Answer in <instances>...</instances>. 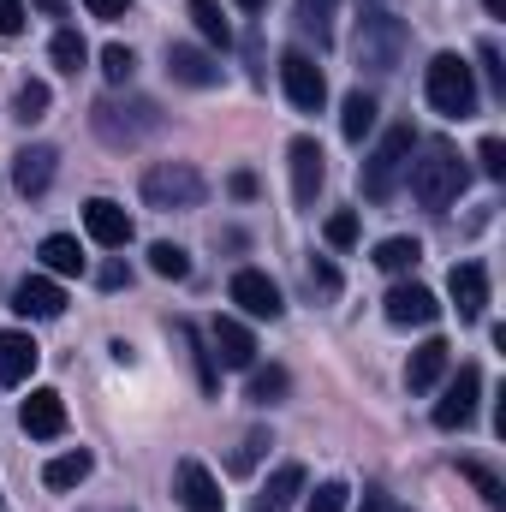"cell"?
I'll return each instance as SVG.
<instances>
[{
	"instance_id": "1",
	"label": "cell",
	"mask_w": 506,
	"mask_h": 512,
	"mask_svg": "<svg viewBox=\"0 0 506 512\" xmlns=\"http://www.w3.org/2000/svg\"><path fill=\"white\" fill-rule=\"evenodd\" d=\"M411 155H417V161L405 167V173H411V197H417L423 209H435V215L453 209V203L465 197V185H471V167L459 161V149H453L447 137H429V143H417Z\"/></svg>"
},
{
	"instance_id": "2",
	"label": "cell",
	"mask_w": 506,
	"mask_h": 512,
	"mask_svg": "<svg viewBox=\"0 0 506 512\" xmlns=\"http://www.w3.org/2000/svg\"><path fill=\"white\" fill-rule=\"evenodd\" d=\"M423 96H429V108L447 114V120H471V114H477V78H471V66H465L459 54H435V60L423 66Z\"/></svg>"
},
{
	"instance_id": "3",
	"label": "cell",
	"mask_w": 506,
	"mask_h": 512,
	"mask_svg": "<svg viewBox=\"0 0 506 512\" xmlns=\"http://www.w3.org/2000/svg\"><path fill=\"white\" fill-rule=\"evenodd\" d=\"M411 149H417V137H411V126H387L376 143V155L364 161V197L370 203H387L393 191H399V179H405V167H411Z\"/></svg>"
},
{
	"instance_id": "4",
	"label": "cell",
	"mask_w": 506,
	"mask_h": 512,
	"mask_svg": "<svg viewBox=\"0 0 506 512\" xmlns=\"http://www.w3.org/2000/svg\"><path fill=\"white\" fill-rule=\"evenodd\" d=\"M203 197H209V185L191 161H161V167L143 173V203L149 209H197Z\"/></svg>"
},
{
	"instance_id": "5",
	"label": "cell",
	"mask_w": 506,
	"mask_h": 512,
	"mask_svg": "<svg viewBox=\"0 0 506 512\" xmlns=\"http://www.w3.org/2000/svg\"><path fill=\"white\" fill-rule=\"evenodd\" d=\"M90 126L102 131L108 143H143L161 131V108L149 96H131V102H96L90 108Z\"/></svg>"
},
{
	"instance_id": "6",
	"label": "cell",
	"mask_w": 506,
	"mask_h": 512,
	"mask_svg": "<svg viewBox=\"0 0 506 512\" xmlns=\"http://www.w3.org/2000/svg\"><path fill=\"white\" fill-rule=\"evenodd\" d=\"M399 54H405V24L393 12H381V6H364V18H358V66L393 72Z\"/></svg>"
},
{
	"instance_id": "7",
	"label": "cell",
	"mask_w": 506,
	"mask_h": 512,
	"mask_svg": "<svg viewBox=\"0 0 506 512\" xmlns=\"http://www.w3.org/2000/svg\"><path fill=\"white\" fill-rule=\"evenodd\" d=\"M280 84H286V102H292V108L322 114V102H328V78H322V66H316L304 48H286V54H280Z\"/></svg>"
},
{
	"instance_id": "8",
	"label": "cell",
	"mask_w": 506,
	"mask_h": 512,
	"mask_svg": "<svg viewBox=\"0 0 506 512\" xmlns=\"http://www.w3.org/2000/svg\"><path fill=\"white\" fill-rule=\"evenodd\" d=\"M477 393H483V370L477 364H459V376L435 399V429H465L477 417Z\"/></svg>"
},
{
	"instance_id": "9",
	"label": "cell",
	"mask_w": 506,
	"mask_h": 512,
	"mask_svg": "<svg viewBox=\"0 0 506 512\" xmlns=\"http://www.w3.org/2000/svg\"><path fill=\"white\" fill-rule=\"evenodd\" d=\"M381 310H387V322H393V328H429V322L441 316L435 292H429V286H417V280H399V286L381 298Z\"/></svg>"
},
{
	"instance_id": "10",
	"label": "cell",
	"mask_w": 506,
	"mask_h": 512,
	"mask_svg": "<svg viewBox=\"0 0 506 512\" xmlns=\"http://www.w3.org/2000/svg\"><path fill=\"white\" fill-rule=\"evenodd\" d=\"M173 495H179V507L185 512H221L227 507L221 483H215L209 465H197V459H179V465H173Z\"/></svg>"
},
{
	"instance_id": "11",
	"label": "cell",
	"mask_w": 506,
	"mask_h": 512,
	"mask_svg": "<svg viewBox=\"0 0 506 512\" xmlns=\"http://www.w3.org/2000/svg\"><path fill=\"white\" fill-rule=\"evenodd\" d=\"M227 292H233V304H239L245 316H256V322H280V310H286V304H280V286H274L262 268H239Z\"/></svg>"
},
{
	"instance_id": "12",
	"label": "cell",
	"mask_w": 506,
	"mask_h": 512,
	"mask_svg": "<svg viewBox=\"0 0 506 512\" xmlns=\"http://www.w3.org/2000/svg\"><path fill=\"white\" fill-rule=\"evenodd\" d=\"M447 292L459 304V322H483V310H489V268L483 262H453Z\"/></svg>"
},
{
	"instance_id": "13",
	"label": "cell",
	"mask_w": 506,
	"mask_h": 512,
	"mask_svg": "<svg viewBox=\"0 0 506 512\" xmlns=\"http://www.w3.org/2000/svg\"><path fill=\"white\" fill-rule=\"evenodd\" d=\"M286 161H292V197L310 209L316 191H322V179H328V167H322V143H316V137H292Z\"/></svg>"
},
{
	"instance_id": "14",
	"label": "cell",
	"mask_w": 506,
	"mask_h": 512,
	"mask_svg": "<svg viewBox=\"0 0 506 512\" xmlns=\"http://www.w3.org/2000/svg\"><path fill=\"white\" fill-rule=\"evenodd\" d=\"M12 310H18L24 322H54V316H66V292H60L54 280L30 274V280L12 286Z\"/></svg>"
},
{
	"instance_id": "15",
	"label": "cell",
	"mask_w": 506,
	"mask_h": 512,
	"mask_svg": "<svg viewBox=\"0 0 506 512\" xmlns=\"http://www.w3.org/2000/svg\"><path fill=\"white\" fill-rule=\"evenodd\" d=\"M84 227H90V239L108 245V251H126L131 233H137L131 215L120 209V203H108V197H90V203H84Z\"/></svg>"
},
{
	"instance_id": "16",
	"label": "cell",
	"mask_w": 506,
	"mask_h": 512,
	"mask_svg": "<svg viewBox=\"0 0 506 512\" xmlns=\"http://www.w3.org/2000/svg\"><path fill=\"white\" fill-rule=\"evenodd\" d=\"M18 423H24V435H36V441H54V435H66V399H60L54 387H36V393L24 399Z\"/></svg>"
},
{
	"instance_id": "17",
	"label": "cell",
	"mask_w": 506,
	"mask_h": 512,
	"mask_svg": "<svg viewBox=\"0 0 506 512\" xmlns=\"http://www.w3.org/2000/svg\"><path fill=\"white\" fill-rule=\"evenodd\" d=\"M209 352L227 364V370H256V340L245 322H233V316H221L215 328H209Z\"/></svg>"
},
{
	"instance_id": "18",
	"label": "cell",
	"mask_w": 506,
	"mask_h": 512,
	"mask_svg": "<svg viewBox=\"0 0 506 512\" xmlns=\"http://www.w3.org/2000/svg\"><path fill=\"white\" fill-rule=\"evenodd\" d=\"M167 78H173V84H191V90H215V84H221V66H215L203 48L173 42V48H167Z\"/></svg>"
},
{
	"instance_id": "19",
	"label": "cell",
	"mask_w": 506,
	"mask_h": 512,
	"mask_svg": "<svg viewBox=\"0 0 506 512\" xmlns=\"http://www.w3.org/2000/svg\"><path fill=\"white\" fill-rule=\"evenodd\" d=\"M54 161H60V155H54L48 143H30V149H18V155H12V185H18L24 197H42V191L54 185Z\"/></svg>"
},
{
	"instance_id": "20",
	"label": "cell",
	"mask_w": 506,
	"mask_h": 512,
	"mask_svg": "<svg viewBox=\"0 0 506 512\" xmlns=\"http://www.w3.org/2000/svg\"><path fill=\"white\" fill-rule=\"evenodd\" d=\"M36 358H42V346H36L30 334H18V328H6V334H0V387H18V382H30V370H36Z\"/></svg>"
},
{
	"instance_id": "21",
	"label": "cell",
	"mask_w": 506,
	"mask_h": 512,
	"mask_svg": "<svg viewBox=\"0 0 506 512\" xmlns=\"http://www.w3.org/2000/svg\"><path fill=\"white\" fill-rule=\"evenodd\" d=\"M447 358H453L447 340H423V346L411 352V364H405V387H411V393H429V387L447 376Z\"/></svg>"
},
{
	"instance_id": "22",
	"label": "cell",
	"mask_w": 506,
	"mask_h": 512,
	"mask_svg": "<svg viewBox=\"0 0 506 512\" xmlns=\"http://www.w3.org/2000/svg\"><path fill=\"white\" fill-rule=\"evenodd\" d=\"M334 12H340V0H298L292 6V24L304 36H316V48H328L334 42Z\"/></svg>"
},
{
	"instance_id": "23",
	"label": "cell",
	"mask_w": 506,
	"mask_h": 512,
	"mask_svg": "<svg viewBox=\"0 0 506 512\" xmlns=\"http://www.w3.org/2000/svg\"><path fill=\"white\" fill-rule=\"evenodd\" d=\"M90 471H96V459H90V453L78 447V453H60V459H48L42 483H48V489H78V483H84Z\"/></svg>"
},
{
	"instance_id": "24",
	"label": "cell",
	"mask_w": 506,
	"mask_h": 512,
	"mask_svg": "<svg viewBox=\"0 0 506 512\" xmlns=\"http://www.w3.org/2000/svg\"><path fill=\"white\" fill-rule=\"evenodd\" d=\"M370 126H376V96H370V90H352V96L340 102V131H346L352 143H364Z\"/></svg>"
},
{
	"instance_id": "25",
	"label": "cell",
	"mask_w": 506,
	"mask_h": 512,
	"mask_svg": "<svg viewBox=\"0 0 506 512\" xmlns=\"http://www.w3.org/2000/svg\"><path fill=\"white\" fill-rule=\"evenodd\" d=\"M48 102H54V90H48L42 78H24L18 96H12V120H18V126H36V120L48 114Z\"/></svg>"
},
{
	"instance_id": "26",
	"label": "cell",
	"mask_w": 506,
	"mask_h": 512,
	"mask_svg": "<svg viewBox=\"0 0 506 512\" xmlns=\"http://www.w3.org/2000/svg\"><path fill=\"white\" fill-rule=\"evenodd\" d=\"M298 489H304V465H280L274 477H268V489H262V512H280L298 501Z\"/></svg>"
},
{
	"instance_id": "27",
	"label": "cell",
	"mask_w": 506,
	"mask_h": 512,
	"mask_svg": "<svg viewBox=\"0 0 506 512\" xmlns=\"http://www.w3.org/2000/svg\"><path fill=\"white\" fill-rule=\"evenodd\" d=\"M42 268H48V274H84V251H78V239H66V233L42 239Z\"/></svg>"
},
{
	"instance_id": "28",
	"label": "cell",
	"mask_w": 506,
	"mask_h": 512,
	"mask_svg": "<svg viewBox=\"0 0 506 512\" xmlns=\"http://www.w3.org/2000/svg\"><path fill=\"white\" fill-rule=\"evenodd\" d=\"M417 262H423V245H417V239H381L376 245L381 274H405V268H417Z\"/></svg>"
},
{
	"instance_id": "29",
	"label": "cell",
	"mask_w": 506,
	"mask_h": 512,
	"mask_svg": "<svg viewBox=\"0 0 506 512\" xmlns=\"http://www.w3.org/2000/svg\"><path fill=\"white\" fill-rule=\"evenodd\" d=\"M185 12H191V24H197V36H203V42H215V48H227V42H233V30H227V18H221V6H215V0H191Z\"/></svg>"
},
{
	"instance_id": "30",
	"label": "cell",
	"mask_w": 506,
	"mask_h": 512,
	"mask_svg": "<svg viewBox=\"0 0 506 512\" xmlns=\"http://www.w3.org/2000/svg\"><path fill=\"white\" fill-rule=\"evenodd\" d=\"M179 340L191 346V364H197V382H203V393H215V387H221V370H215V352L203 346V334H197L191 322H179Z\"/></svg>"
},
{
	"instance_id": "31",
	"label": "cell",
	"mask_w": 506,
	"mask_h": 512,
	"mask_svg": "<svg viewBox=\"0 0 506 512\" xmlns=\"http://www.w3.org/2000/svg\"><path fill=\"white\" fill-rule=\"evenodd\" d=\"M292 393V376L280 370V364H268V370H251V405H280Z\"/></svg>"
},
{
	"instance_id": "32",
	"label": "cell",
	"mask_w": 506,
	"mask_h": 512,
	"mask_svg": "<svg viewBox=\"0 0 506 512\" xmlns=\"http://www.w3.org/2000/svg\"><path fill=\"white\" fill-rule=\"evenodd\" d=\"M48 54H54V66H60V72H72V78H78V72H84V60H90V48H84V36H78V30H60V36L48 42Z\"/></svg>"
},
{
	"instance_id": "33",
	"label": "cell",
	"mask_w": 506,
	"mask_h": 512,
	"mask_svg": "<svg viewBox=\"0 0 506 512\" xmlns=\"http://www.w3.org/2000/svg\"><path fill=\"white\" fill-rule=\"evenodd\" d=\"M459 477H465V483H471V489H477V495H483V501H489V507H501V501H506L501 477H495V471H489V465H477V459H459Z\"/></svg>"
},
{
	"instance_id": "34",
	"label": "cell",
	"mask_w": 506,
	"mask_h": 512,
	"mask_svg": "<svg viewBox=\"0 0 506 512\" xmlns=\"http://www.w3.org/2000/svg\"><path fill=\"white\" fill-rule=\"evenodd\" d=\"M149 268H155L161 280H185V274H191V256L179 251V245H167V239H161V245H149Z\"/></svg>"
},
{
	"instance_id": "35",
	"label": "cell",
	"mask_w": 506,
	"mask_h": 512,
	"mask_svg": "<svg viewBox=\"0 0 506 512\" xmlns=\"http://www.w3.org/2000/svg\"><path fill=\"white\" fill-rule=\"evenodd\" d=\"M131 72H137V54H131L126 42H108L102 48V78L108 84H131Z\"/></svg>"
},
{
	"instance_id": "36",
	"label": "cell",
	"mask_w": 506,
	"mask_h": 512,
	"mask_svg": "<svg viewBox=\"0 0 506 512\" xmlns=\"http://www.w3.org/2000/svg\"><path fill=\"white\" fill-rule=\"evenodd\" d=\"M322 233H328V245H334V251H352V245H358V215H352V209H340V215H328V227H322Z\"/></svg>"
},
{
	"instance_id": "37",
	"label": "cell",
	"mask_w": 506,
	"mask_h": 512,
	"mask_svg": "<svg viewBox=\"0 0 506 512\" xmlns=\"http://www.w3.org/2000/svg\"><path fill=\"white\" fill-rule=\"evenodd\" d=\"M352 507V489L346 483H322L316 495H310V512H346Z\"/></svg>"
},
{
	"instance_id": "38",
	"label": "cell",
	"mask_w": 506,
	"mask_h": 512,
	"mask_svg": "<svg viewBox=\"0 0 506 512\" xmlns=\"http://www.w3.org/2000/svg\"><path fill=\"white\" fill-rule=\"evenodd\" d=\"M262 453H268V435L256 429V435H245V441H239V453H233V471H239V477H245V471H256V459H262Z\"/></svg>"
},
{
	"instance_id": "39",
	"label": "cell",
	"mask_w": 506,
	"mask_h": 512,
	"mask_svg": "<svg viewBox=\"0 0 506 512\" xmlns=\"http://www.w3.org/2000/svg\"><path fill=\"white\" fill-rule=\"evenodd\" d=\"M310 286H316L322 298H334V292H340V268H334L328 256H316V262H310Z\"/></svg>"
},
{
	"instance_id": "40",
	"label": "cell",
	"mask_w": 506,
	"mask_h": 512,
	"mask_svg": "<svg viewBox=\"0 0 506 512\" xmlns=\"http://www.w3.org/2000/svg\"><path fill=\"white\" fill-rule=\"evenodd\" d=\"M477 161H483V173H489V179H506V143H501V137H483Z\"/></svg>"
},
{
	"instance_id": "41",
	"label": "cell",
	"mask_w": 506,
	"mask_h": 512,
	"mask_svg": "<svg viewBox=\"0 0 506 512\" xmlns=\"http://www.w3.org/2000/svg\"><path fill=\"white\" fill-rule=\"evenodd\" d=\"M477 60H483V72H489V84H495V90L506 96V66H501V48H495V42H483V48H477Z\"/></svg>"
},
{
	"instance_id": "42",
	"label": "cell",
	"mask_w": 506,
	"mask_h": 512,
	"mask_svg": "<svg viewBox=\"0 0 506 512\" xmlns=\"http://www.w3.org/2000/svg\"><path fill=\"white\" fill-rule=\"evenodd\" d=\"M24 30V0H0V42H12Z\"/></svg>"
},
{
	"instance_id": "43",
	"label": "cell",
	"mask_w": 506,
	"mask_h": 512,
	"mask_svg": "<svg viewBox=\"0 0 506 512\" xmlns=\"http://www.w3.org/2000/svg\"><path fill=\"white\" fill-rule=\"evenodd\" d=\"M96 280H102L108 292H120V286H131V268H126V262H102V274H96Z\"/></svg>"
},
{
	"instance_id": "44",
	"label": "cell",
	"mask_w": 506,
	"mask_h": 512,
	"mask_svg": "<svg viewBox=\"0 0 506 512\" xmlns=\"http://www.w3.org/2000/svg\"><path fill=\"white\" fill-rule=\"evenodd\" d=\"M364 512H411V507H399V501L381 495V489H364Z\"/></svg>"
},
{
	"instance_id": "45",
	"label": "cell",
	"mask_w": 506,
	"mask_h": 512,
	"mask_svg": "<svg viewBox=\"0 0 506 512\" xmlns=\"http://www.w3.org/2000/svg\"><path fill=\"white\" fill-rule=\"evenodd\" d=\"M84 6H90L96 18H126L131 12V0H84Z\"/></svg>"
},
{
	"instance_id": "46",
	"label": "cell",
	"mask_w": 506,
	"mask_h": 512,
	"mask_svg": "<svg viewBox=\"0 0 506 512\" xmlns=\"http://www.w3.org/2000/svg\"><path fill=\"white\" fill-rule=\"evenodd\" d=\"M227 191H233L239 203H251V197H256V173H233V179H227Z\"/></svg>"
},
{
	"instance_id": "47",
	"label": "cell",
	"mask_w": 506,
	"mask_h": 512,
	"mask_svg": "<svg viewBox=\"0 0 506 512\" xmlns=\"http://www.w3.org/2000/svg\"><path fill=\"white\" fill-rule=\"evenodd\" d=\"M30 6H42L48 18H66V0H30Z\"/></svg>"
},
{
	"instance_id": "48",
	"label": "cell",
	"mask_w": 506,
	"mask_h": 512,
	"mask_svg": "<svg viewBox=\"0 0 506 512\" xmlns=\"http://www.w3.org/2000/svg\"><path fill=\"white\" fill-rule=\"evenodd\" d=\"M489 6V18H506V0H483Z\"/></svg>"
},
{
	"instance_id": "49",
	"label": "cell",
	"mask_w": 506,
	"mask_h": 512,
	"mask_svg": "<svg viewBox=\"0 0 506 512\" xmlns=\"http://www.w3.org/2000/svg\"><path fill=\"white\" fill-rule=\"evenodd\" d=\"M239 6H245V12H262V6H268V0H239Z\"/></svg>"
}]
</instances>
